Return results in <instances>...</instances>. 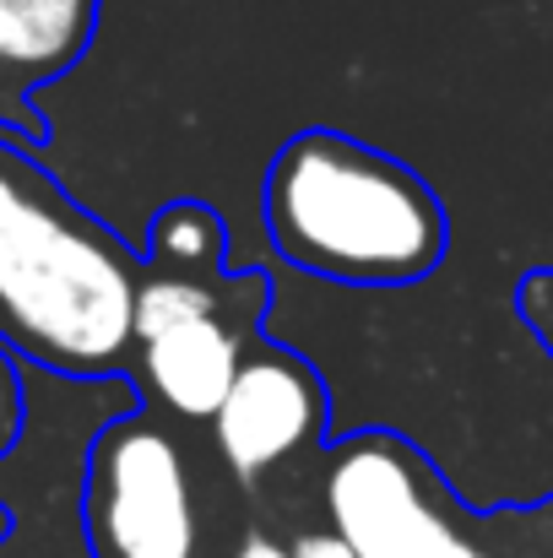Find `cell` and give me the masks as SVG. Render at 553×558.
<instances>
[{
	"instance_id": "cell-1",
	"label": "cell",
	"mask_w": 553,
	"mask_h": 558,
	"mask_svg": "<svg viewBox=\"0 0 553 558\" xmlns=\"http://www.w3.org/2000/svg\"><path fill=\"white\" fill-rule=\"evenodd\" d=\"M136 255L44 169L0 147V331L55 374L98 379L136 348Z\"/></svg>"
},
{
	"instance_id": "cell-5",
	"label": "cell",
	"mask_w": 553,
	"mask_h": 558,
	"mask_svg": "<svg viewBox=\"0 0 553 558\" xmlns=\"http://www.w3.org/2000/svg\"><path fill=\"white\" fill-rule=\"evenodd\" d=\"M326 417H332V401H326V379L315 374V364L288 348L255 342L223 412L212 417V434L233 477L261 483L288 456L310 450L326 434Z\"/></svg>"
},
{
	"instance_id": "cell-11",
	"label": "cell",
	"mask_w": 553,
	"mask_h": 558,
	"mask_svg": "<svg viewBox=\"0 0 553 558\" xmlns=\"http://www.w3.org/2000/svg\"><path fill=\"white\" fill-rule=\"evenodd\" d=\"M16 428H22V374L11 364V353L0 348V456L11 450Z\"/></svg>"
},
{
	"instance_id": "cell-7",
	"label": "cell",
	"mask_w": 553,
	"mask_h": 558,
	"mask_svg": "<svg viewBox=\"0 0 553 558\" xmlns=\"http://www.w3.org/2000/svg\"><path fill=\"white\" fill-rule=\"evenodd\" d=\"M98 33V0H0V93L65 76Z\"/></svg>"
},
{
	"instance_id": "cell-8",
	"label": "cell",
	"mask_w": 553,
	"mask_h": 558,
	"mask_svg": "<svg viewBox=\"0 0 553 558\" xmlns=\"http://www.w3.org/2000/svg\"><path fill=\"white\" fill-rule=\"evenodd\" d=\"M147 260L158 271H184V277H206V271H223L228 260V228L212 206L201 201H175L153 217V233H147Z\"/></svg>"
},
{
	"instance_id": "cell-9",
	"label": "cell",
	"mask_w": 553,
	"mask_h": 558,
	"mask_svg": "<svg viewBox=\"0 0 553 558\" xmlns=\"http://www.w3.org/2000/svg\"><path fill=\"white\" fill-rule=\"evenodd\" d=\"M206 315H223L217 293L206 277H184V271H153L142 288H136V348L190 326V320H206Z\"/></svg>"
},
{
	"instance_id": "cell-12",
	"label": "cell",
	"mask_w": 553,
	"mask_h": 558,
	"mask_svg": "<svg viewBox=\"0 0 553 558\" xmlns=\"http://www.w3.org/2000/svg\"><path fill=\"white\" fill-rule=\"evenodd\" d=\"M293 558H359V554L348 548L342 532H310V537L293 543Z\"/></svg>"
},
{
	"instance_id": "cell-3",
	"label": "cell",
	"mask_w": 553,
	"mask_h": 558,
	"mask_svg": "<svg viewBox=\"0 0 553 558\" xmlns=\"http://www.w3.org/2000/svg\"><path fill=\"white\" fill-rule=\"evenodd\" d=\"M326 515L359 558H494L456 532L434 472L385 428L353 434L326 461Z\"/></svg>"
},
{
	"instance_id": "cell-13",
	"label": "cell",
	"mask_w": 553,
	"mask_h": 558,
	"mask_svg": "<svg viewBox=\"0 0 553 558\" xmlns=\"http://www.w3.org/2000/svg\"><path fill=\"white\" fill-rule=\"evenodd\" d=\"M233 558H293V548H282V543H272V537L250 532V537L239 543V554H233Z\"/></svg>"
},
{
	"instance_id": "cell-10",
	"label": "cell",
	"mask_w": 553,
	"mask_h": 558,
	"mask_svg": "<svg viewBox=\"0 0 553 558\" xmlns=\"http://www.w3.org/2000/svg\"><path fill=\"white\" fill-rule=\"evenodd\" d=\"M516 310H521V320L532 326V337L543 342V353L553 359V266L532 271V277H521V288H516Z\"/></svg>"
},
{
	"instance_id": "cell-2",
	"label": "cell",
	"mask_w": 553,
	"mask_h": 558,
	"mask_svg": "<svg viewBox=\"0 0 553 558\" xmlns=\"http://www.w3.org/2000/svg\"><path fill=\"white\" fill-rule=\"evenodd\" d=\"M272 250L342 288H412L445 266L450 217L418 169L348 131H299L266 169Z\"/></svg>"
},
{
	"instance_id": "cell-6",
	"label": "cell",
	"mask_w": 553,
	"mask_h": 558,
	"mask_svg": "<svg viewBox=\"0 0 553 558\" xmlns=\"http://www.w3.org/2000/svg\"><path fill=\"white\" fill-rule=\"evenodd\" d=\"M244 359H250L244 331L228 326L223 315L190 320V326H175V331L142 342L147 390L180 417H217Z\"/></svg>"
},
{
	"instance_id": "cell-4",
	"label": "cell",
	"mask_w": 553,
	"mask_h": 558,
	"mask_svg": "<svg viewBox=\"0 0 553 558\" xmlns=\"http://www.w3.org/2000/svg\"><path fill=\"white\" fill-rule=\"evenodd\" d=\"M93 532L109 558H195V499L180 445L120 417L93 450Z\"/></svg>"
}]
</instances>
